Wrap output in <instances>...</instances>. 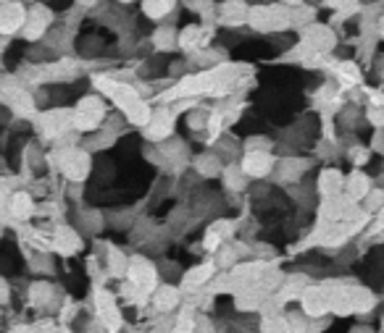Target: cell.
Masks as SVG:
<instances>
[{"label": "cell", "mask_w": 384, "mask_h": 333, "mask_svg": "<svg viewBox=\"0 0 384 333\" xmlns=\"http://www.w3.org/2000/svg\"><path fill=\"white\" fill-rule=\"evenodd\" d=\"M58 171L66 176L69 182H85L90 173V150L85 147H64L53 155Z\"/></svg>", "instance_id": "6da1fadb"}, {"label": "cell", "mask_w": 384, "mask_h": 333, "mask_svg": "<svg viewBox=\"0 0 384 333\" xmlns=\"http://www.w3.org/2000/svg\"><path fill=\"white\" fill-rule=\"evenodd\" d=\"M106 119H108V108H106V103H103L98 95H87L79 100L77 110H74V126H77L82 134H85V131L90 134V131H95L98 126H103Z\"/></svg>", "instance_id": "7a4b0ae2"}, {"label": "cell", "mask_w": 384, "mask_h": 333, "mask_svg": "<svg viewBox=\"0 0 384 333\" xmlns=\"http://www.w3.org/2000/svg\"><path fill=\"white\" fill-rule=\"evenodd\" d=\"M127 279L132 281L134 286H140L143 291H148V294H150V291L155 289V283H158V270H155V265L148 258L137 255V258L129 260Z\"/></svg>", "instance_id": "3957f363"}, {"label": "cell", "mask_w": 384, "mask_h": 333, "mask_svg": "<svg viewBox=\"0 0 384 333\" xmlns=\"http://www.w3.org/2000/svg\"><path fill=\"white\" fill-rule=\"evenodd\" d=\"M50 22H53V13H50V8L48 6H43V3H37V6H32L29 8V13H27V24H24V40H43L45 34H48V29H50Z\"/></svg>", "instance_id": "277c9868"}, {"label": "cell", "mask_w": 384, "mask_h": 333, "mask_svg": "<svg viewBox=\"0 0 384 333\" xmlns=\"http://www.w3.org/2000/svg\"><path fill=\"white\" fill-rule=\"evenodd\" d=\"M274 152L271 150H245V158H242V168H245V173L250 176V179H255V182H261V179H266L269 173L274 171Z\"/></svg>", "instance_id": "5b68a950"}, {"label": "cell", "mask_w": 384, "mask_h": 333, "mask_svg": "<svg viewBox=\"0 0 384 333\" xmlns=\"http://www.w3.org/2000/svg\"><path fill=\"white\" fill-rule=\"evenodd\" d=\"M171 131H174V110L171 108H161V110H155L150 121L145 124V137L150 142H164L171 137Z\"/></svg>", "instance_id": "8992f818"}, {"label": "cell", "mask_w": 384, "mask_h": 333, "mask_svg": "<svg viewBox=\"0 0 384 333\" xmlns=\"http://www.w3.org/2000/svg\"><path fill=\"white\" fill-rule=\"evenodd\" d=\"M300 302H303V310L311 318H324L332 310V291L327 286H308Z\"/></svg>", "instance_id": "52a82bcc"}, {"label": "cell", "mask_w": 384, "mask_h": 333, "mask_svg": "<svg viewBox=\"0 0 384 333\" xmlns=\"http://www.w3.org/2000/svg\"><path fill=\"white\" fill-rule=\"evenodd\" d=\"M303 43L313 50V53L324 55L329 53L332 47L337 45V37H334V32H332L329 27H318V24H311V27H306L303 29Z\"/></svg>", "instance_id": "ba28073f"}, {"label": "cell", "mask_w": 384, "mask_h": 333, "mask_svg": "<svg viewBox=\"0 0 384 333\" xmlns=\"http://www.w3.org/2000/svg\"><path fill=\"white\" fill-rule=\"evenodd\" d=\"M311 168V163L303 161V158H295V155H285L282 161L274 165V176L276 182L282 184H297L303 182V173Z\"/></svg>", "instance_id": "9c48e42d"}, {"label": "cell", "mask_w": 384, "mask_h": 333, "mask_svg": "<svg viewBox=\"0 0 384 333\" xmlns=\"http://www.w3.org/2000/svg\"><path fill=\"white\" fill-rule=\"evenodd\" d=\"M27 8H24V3H11V0H6V6H3V11H0V29L6 37H11V34L22 32L24 24H27Z\"/></svg>", "instance_id": "30bf717a"}, {"label": "cell", "mask_w": 384, "mask_h": 333, "mask_svg": "<svg viewBox=\"0 0 384 333\" xmlns=\"http://www.w3.org/2000/svg\"><path fill=\"white\" fill-rule=\"evenodd\" d=\"M50 244H53L55 252H61L64 258H69V255H77L79 249H82V231H77V228H69V226H58L55 228L53 239H50Z\"/></svg>", "instance_id": "8fae6325"}, {"label": "cell", "mask_w": 384, "mask_h": 333, "mask_svg": "<svg viewBox=\"0 0 384 333\" xmlns=\"http://www.w3.org/2000/svg\"><path fill=\"white\" fill-rule=\"evenodd\" d=\"M95 310H98V318L108 328H121V312H119V304H116V299L111 297L108 291H103V289H98L95 291Z\"/></svg>", "instance_id": "7c38bea8"}, {"label": "cell", "mask_w": 384, "mask_h": 333, "mask_svg": "<svg viewBox=\"0 0 384 333\" xmlns=\"http://www.w3.org/2000/svg\"><path fill=\"white\" fill-rule=\"evenodd\" d=\"M216 262L211 260V262H203V265H195L192 270H187L185 279H182V289L185 291H200L203 286H208L211 279L216 276Z\"/></svg>", "instance_id": "4fadbf2b"}, {"label": "cell", "mask_w": 384, "mask_h": 333, "mask_svg": "<svg viewBox=\"0 0 384 333\" xmlns=\"http://www.w3.org/2000/svg\"><path fill=\"white\" fill-rule=\"evenodd\" d=\"M318 194L324 197V200H334V197H340L345 194V179H342L340 171H334V168H327V171L318 176Z\"/></svg>", "instance_id": "5bb4252c"}, {"label": "cell", "mask_w": 384, "mask_h": 333, "mask_svg": "<svg viewBox=\"0 0 384 333\" xmlns=\"http://www.w3.org/2000/svg\"><path fill=\"white\" fill-rule=\"evenodd\" d=\"M224 161L219 158V152L211 150V152H203V155H198L195 158V173H200L203 179H213V176H219V173H224Z\"/></svg>", "instance_id": "9a60e30c"}, {"label": "cell", "mask_w": 384, "mask_h": 333, "mask_svg": "<svg viewBox=\"0 0 384 333\" xmlns=\"http://www.w3.org/2000/svg\"><path fill=\"white\" fill-rule=\"evenodd\" d=\"M206 40H208V29H203V27H185V29L179 32V47L187 50V53L203 50Z\"/></svg>", "instance_id": "2e32d148"}, {"label": "cell", "mask_w": 384, "mask_h": 333, "mask_svg": "<svg viewBox=\"0 0 384 333\" xmlns=\"http://www.w3.org/2000/svg\"><path fill=\"white\" fill-rule=\"evenodd\" d=\"M371 192V182H369V176L366 173H350L348 179H345V194L350 197L353 202H363L366 200V194Z\"/></svg>", "instance_id": "e0dca14e"}, {"label": "cell", "mask_w": 384, "mask_h": 333, "mask_svg": "<svg viewBox=\"0 0 384 333\" xmlns=\"http://www.w3.org/2000/svg\"><path fill=\"white\" fill-rule=\"evenodd\" d=\"M153 307L158 312H174L179 307V289L169 286V283L158 286L153 294Z\"/></svg>", "instance_id": "ac0fdd59"}, {"label": "cell", "mask_w": 384, "mask_h": 333, "mask_svg": "<svg viewBox=\"0 0 384 333\" xmlns=\"http://www.w3.org/2000/svg\"><path fill=\"white\" fill-rule=\"evenodd\" d=\"M248 16H250V6H248L245 0H227V3L221 6V22L242 24L248 22Z\"/></svg>", "instance_id": "d6986e66"}, {"label": "cell", "mask_w": 384, "mask_h": 333, "mask_svg": "<svg viewBox=\"0 0 384 333\" xmlns=\"http://www.w3.org/2000/svg\"><path fill=\"white\" fill-rule=\"evenodd\" d=\"M153 47L158 50H174L179 47V32L174 27H158V32L153 34Z\"/></svg>", "instance_id": "ffe728a7"}, {"label": "cell", "mask_w": 384, "mask_h": 333, "mask_svg": "<svg viewBox=\"0 0 384 333\" xmlns=\"http://www.w3.org/2000/svg\"><path fill=\"white\" fill-rule=\"evenodd\" d=\"M171 8H174V0H143V11L150 19H166Z\"/></svg>", "instance_id": "44dd1931"}, {"label": "cell", "mask_w": 384, "mask_h": 333, "mask_svg": "<svg viewBox=\"0 0 384 333\" xmlns=\"http://www.w3.org/2000/svg\"><path fill=\"white\" fill-rule=\"evenodd\" d=\"M382 207H384V189H371V192L366 194V200H363V210L366 213H376Z\"/></svg>", "instance_id": "7402d4cb"}, {"label": "cell", "mask_w": 384, "mask_h": 333, "mask_svg": "<svg viewBox=\"0 0 384 333\" xmlns=\"http://www.w3.org/2000/svg\"><path fill=\"white\" fill-rule=\"evenodd\" d=\"M369 158H371V150H369V147H358V145L350 147V161L355 163V165H363Z\"/></svg>", "instance_id": "603a6c76"}, {"label": "cell", "mask_w": 384, "mask_h": 333, "mask_svg": "<svg viewBox=\"0 0 384 333\" xmlns=\"http://www.w3.org/2000/svg\"><path fill=\"white\" fill-rule=\"evenodd\" d=\"M282 3H287V6H300V0H282Z\"/></svg>", "instance_id": "cb8c5ba5"}, {"label": "cell", "mask_w": 384, "mask_h": 333, "mask_svg": "<svg viewBox=\"0 0 384 333\" xmlns=\"http://www.w3.org/2000/svg\"><path fill=\"white\" fill-rule=\"evenodd\" d=\"M121 3H129V0H121Z\"/></svg>", "instance_id": "d4e9b609"}, {"label": "cell", "mask_w": 384, "mask_h": 333, "mask_svg": "<svg viewBox=\"0 0 384 333\" xmlns=\"http://www.w3.org/2000/svg\"><path fill=\"white\" fill-rule=\"evenodd\" d=\"M382 331H384V320H382Z\"/></svg>", "instance_id": "484cf974"}]
</instances>
